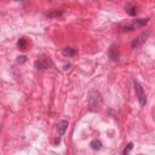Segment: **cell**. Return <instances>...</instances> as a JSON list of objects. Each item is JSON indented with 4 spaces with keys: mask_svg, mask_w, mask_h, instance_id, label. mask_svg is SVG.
Listing matches in <instances>:
<instances>
[{
    "mask_svg": "<svg viewBox=\"0 0 155 155\" xmlns=\"http://www.w3.org/2000/svg\"><path fill=\"white\" fill-rule=\"evenodd\" d=\"M148 36H149V31H148V33H143V34L138 35V36L132 41V44H131L132 48H136V47H138V46L143 45V44L145 42V40L148 39Z\"/></svg>",
    "mask_w": 155,
    "mask_h": 155,
    "instance_id": "obj_5",
    "label": "cell"
},
{
    "mask_svg": "<svg viewBox=\"0 0 155 155\" xmlns=\"http://www.w3.org/2000/svg\"><path fill=\"white\" fill-rule=\"evenodd\" d=\"M62 53H63L65 57H74V56L78 54V50L74 48V47H65V48H63Z\"/></svg>",
    "mask_w": 155,
    "mask_h": 155,
    "instance_id": "obj_8",
    "label": "cell"
},
{
    "mask_svg": "<svg viewBox=\"0 0 155 155\" xmlns=\"http://www.w3.org/2000/svg\"><path fill=\"white\" fill-rule=\"evenodd\" d=\"M63 15V11H56V12H50V13H46L47 17H58V16H62Z\"/></svg>",
    "mask_w": 155,
    "mask_h": 155,
    "instance_id": "obj_12",
    "label": "cell"
},
{
    "mask_svg": "<svg viewBox=\"0 0 155 155\" xmlns=\"http://www.w3.org/2000/svg\"><path fill=\"white\" fill-rule=\"evenodd\" d=\"M0 130H1V126H0Z\"/></svg>",
    "mask_w": 155,
    "mask_h": 155,
    "instance_id": "obj_16",
    "label": "cell"
},
{
    "mask_svg": "<svg viewBox=\"0 0 155 155\" xmlns=\"http://www.w3.org/2000/svg\"><path fill=\"white\" fill-rule=\"evenodd\" d=\"M125 11H126L130 16H136V15H137V7H136L134 5H132V4H127V5L125 6Z\"/></svg>",
    "mask_w": 155,
    "mask_h": 155,
    "instance_id": "obj_9",
    "label": "cell"
},
{
    "mask_svg": "<svg viewBox=\"0 0 155 155\" xmlns=\"http://www.w3.org/2000/svg\"><path fill=\"white\" fill-rule=\"evenodd\" d=\"M17 1H25V0H17Z\"/></svg>",
    "mask_w": 155,
    "mask_h": 155,
    "instance_id": "obj_15",
    "label": "cell"
},
{
    "mask_svg": "<svg viewBox=\"0 0 155 155\" xmlns=\"http://www.w3.org/2000/svg\"><path fill=\"white\" fill-rule=\"evenodd\" d=\"M90 145H91V148L93 150H99L102 148V142L99 139H93V140H91Z\"/></svg>",
    "mask_w": 155,
    "mask_h": 155,
    "instance_id": "obj_10",
    "label": "cell"
},
{
    "mask_svg": "<svg viewBox=\"0 0 155 155\" xmlns=\"http://www.w3.org/2000/svg\"><path fill=\"white\" fill-rule=\"evenodd\" d=\"M17 62H18V63L25 62V56H18V57H17Z\"/></svg>",
    "mask_w": 155,
    "mask_h": 155,
    "instance_id": "obj_14",
    "label": "cell"
},
{
    "mask_svg": "<svg viewBox=\"0 0 155 155\" xmlns=\"http://www.w3.org/2000/svg\"><path fill=\"white\" fill-rule=\"evenodd\" d=\"M148 22H149V19H148V18H138V19L132 21V22H131V23H128V24L122 25V27H121V29H122V30H133V29H136V28L144 27Z\"/></svg>",
    "mask_w": 155,
    "mask_h": 155,
    "instance_id": "obj_3",
    "label": "cell"
},
{
    "mask_svg": "<svg viewBox=\"0 0 155 155\" xmlns=\"http://www.w3.org/2000/svg\"><path fill=\"white\" fill-rule=\"evenodd\" d=\"M108 56L111 61H117L119 59V52H117V48L115 46H111L109 50H108Z\"/></svg>",
    "mask_w": 155,
    "mask_h": 155,
    "instance_id": "obj_7",
    "label": "cell"
},
{
    "mask_svg": "<svg viewBox=\"0 0 155 155\" xmlns=\"http://www.w3.org/2000/svg\"><path fill=\"white\" fill-rule=\"evenodd\" d=\"M132 148H133V144H132V143H128V144H127V148H125L122 153H124V154L126 155V154H128V153H130V151L132 150Z\"/></svg>",
    "mask_w": 155,
    "mask_h": 155,
    "instance_id": "obj_13",
    "label": "cell"
},
{
    "mask_svg": "<svg viewBox=\"0 0 155 155\" xmlns=\"http://www.w3.org/2000/svg\"><path fill=\"white\" fill-rule=\"evenodd\" d=\"M133 86H134L136 97H137L139 104H140V105H145V104H147V97H145V93H144V90H143L142 85H140L137 80H133Z\"/></svg>",
    "mask_w": 155,
    "mask_h": 155,
    "instance_id": "obj_2",
    "label": "cell"
},
{
    "mask_svg": "<svg viewBox=\"0 0 155 155\" xmlns=\"http://www.w3.org/2000/svg\"><path fill=\"white\" fill-rule=\"evenodd\" d=\"M68 125H69V122H68L67 120H61V121L57 124L58 139H61V138L64 136V133H65V131H67V128H68Z\"/></svg>",
    "mask_w": 155,
    "mask_h": 155,
    "instance_id": "obj_6",
    "label": "cell"
},
{
    "mask_svg": "<svg viewBox=\"0 0 155 155\" xmlns=\"http://www.w3.org/2000/svg\"><path fill=\"white\" fill-rule=\"evenodd\" d=\"M17 46H18V48L19 50H25L27 48V40L24 39V38H21L19 40H18V42H17Z\"/></svg>",
    "mask_w": 155,
    "mask_h": 155,
    "instance_id": "obj_11",
    "label": "cell"
},
{
    "mask_svg": "<svg viewBox=\"0 0 155 155\" xmlns=\"http://www.w3.org/2000/svg\"><path fill=\"white\" fill-rule=\"evenodd\" d=\"M51 65H52V62H51L48 58H45V57L39 58V59L35 62V68H36L38 70H45V69L50 68Z\"/></svg>",
    "mask_w": 155,
    "mask_h": 155,
    "instance_id": "obj_4",
    "label": "cell"
},
{
    "mask_svg": "<svg viewBox=\"0 0 155 155\" xmlns=\"http://www.w3.org/2000/svg\"><path fill=\"white\" fill-rule=\"evenodd\" d=\"M88 105H90V110L92 111H97L101 109L102 107V97L99 94V92L97 91H91L88 94Z\"/></svg>",
    "mask_w": 155,
    "mask_h": 155,
    "instance_id": "obj_1",
    "label": "cell"
}]
</instances>
